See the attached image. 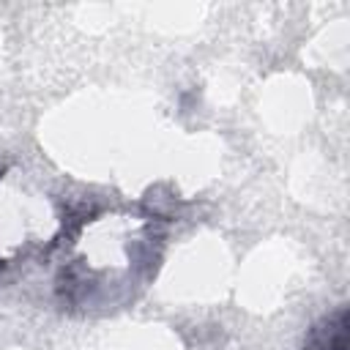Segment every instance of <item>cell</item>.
Here are the masks:
<instances>
[{"label": "cell", "instance_id": "6da1fadb", "mask_svg": "<svg viewBox=\"0 0 350 350\" xmlns=\"http://www.w3.org/2000/svg\"><path fill=\"white\" fill-rule=\"evenodd\" d=\"M345 312H339L334 320H328V325L323 331L314 334L309 350H345L347 342H345Z\"/></svg>", "mask_w": 350, "mask_h": 350}]
</instances>
